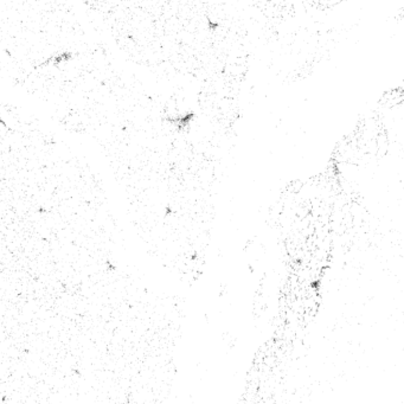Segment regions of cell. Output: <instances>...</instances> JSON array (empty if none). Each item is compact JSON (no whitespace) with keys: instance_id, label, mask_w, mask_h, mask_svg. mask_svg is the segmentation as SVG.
Segmentation results:
<instances>
[]
</instances>
